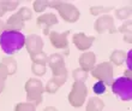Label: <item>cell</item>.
<instances>
[{
  "label": "cell",
  "mask_w": 132,
  "mask_h": 111,
  "mask_svg": "<svg viewBox=\"0 0 132 111\" xmlns=\"http://www.w3.org/2000/svg\"><path fill=\"white\" fill-rule=\"evenodd\" d=\"M14 111H36V106L31 103H18L14 106Z\"/></svg>",
  "instance_id": "cb8c5ba5"
},
{
  "label": "cell",
  "mask_w": 132,
  "mask_h": 111,
  "mask_svg": "<svg viewBox=\"0 0 132 111\" xmlns=\"http://www.w3.org/2000/svg\"><path fill=\"white\" fill-rule=\"evenodd\" d=\"M113 74H114V69L109 62L100 63L97 65H95L94 69L91 70V76L100 82L104 83L106 86H111L113 81Z\"/></svg>",
  "instance_id": "8992f818"
},
{
  "label": "cell",
  "mask_w": 132,
  "mask_h": 111,
  "mask_svg": "<svg viewBox=\"0 0 132 111\" xmlns=\"http://www.w3.org/2000/svg\"><path fill=\"white\" fill-rule=\"evenodd\" d=\"M72 76H73V79H75V82L85 83L88 76H89V73H88V71H84V70L80 69V68H78V69H75L72 71Z\"/></svg>",
  "instance_id": "44dd1931"
},
{
  "label": "cell",
  "mask_w": 132,
  "mask_h": 111,
  "mask_svg": "<svg viewBox=\"0 0 132 111\" xmlns=\"http://www.w3.org/2000/svg\"><path fill=\"white\" fill-rule=\"evenodd\" d=\"M7 11L6 9H5V6H4V4L3 1H0V18L3 17V16H5V13H6Z\"/></svg>",
  "instance_id": "d6a6232c"
},
{
  "label": "cell",
  "mask_w": 132,
  "mask_h": 111,
  "mask_svg": "<svg viewBox=\"0 0 132 111\" xmlns=\"http://www.w3.org/2000/svg\"><path fill=\"white\" fill-rule=\"evenodd\" d=\"M104 109V101L98 97H91L87 103V111H102Z\"/></svg>",
  "instance_id": "e0dca14e"
},
{
  "label": "cell",
  "mask_w": 132,
  "mask_h": 111,
  "mask_svg": "<svg viewBox=\"0 0 132 111\" xmlns=\"http://www.w3.org/2000/svg\"><path fill=\"white\" fill-rule=\"evenodd\" d=\"M49 7L55 9L60 17L67 23H75L79 19V10L73 4L66 1H49Z\"/></svg>",
  "instance_id": "7a4b0ae2"
},
{
  "label": "cell",
  "mask_w": 132,
  "mask_h": 111,
  "mask_svg": "<svg viewBox=\"0 0 132 111\" xmlns=\"http://www.w3.org/2000/svg\"><path fill=\"white\" fill-rule=\"evenodd\" d=\"M109 63L112 65H117V66H120L125 63V59H126V52L122 51V50H114L113 52L111 53V57H109Z\"/></svg>",
  "instance_id": "2e32d148"
},
{
  "label": "cell",
  "mask_w": 132,
  "mask_h": 111,
  "mask_svg": "<svg viewBox=\"0 0 132 111\" xmlns=\"http://www.w3.org/2000/svg\"><path fill=\"white\" fill-rule=\"evenodd\" d=\"M24 89L27 93V100L37 106L42 103V95L45 92V86L38 79H29L24 85Z\"/></svg>",
  "instance_id": "3957f363"
},
{
  "label": "cell",
  "mask_w": 132,
  "mask_h": 111,
  "mask_svg": "<svg viewBox=\"0 0 132 111\" xmlns=\"http://www.w3.org/2000/svg\"><path fill=\"white\" fill-rule=\"evenodd\" d=\"M78 63H79L80 69L89 73L96 65V54L94 52H90V51L83 52L78 58Z\"/></svg>",
  "instance_id": "4fadbf2b"
},
{
  "label": "cell",
  "mask_w": 132,
  "mask_h": 111,
  "mask_svg": "<svg viewBox=\"0 0 132 111\" xmlns=\"http://www.w3.org/2000/svg\"><path fill=\"white\" fill-rule=\"evenodd\" d=\"M131 75H132V74H131V70L127 69L125 71V77H127V79H131Z\"/></svg>",
  "instance_id": "8d00e7d4"
},
{
  "label": "cell",
  "mask_w": 132,
  "mask_h": 111,
  "mask_svg": "<svg viewBox=\"0 0 132 111\" xmlns=\"http://www.w3.org/2000/svg\"><path fill=\"white\" fill-rule=\"evenodd\" d=\"M1 63L6 66L7 71H9V76L16 74V71H17V60L13 57H10V56L9 57H3Z\"/></svg>",
  "instance_id": "ac0fdd59"
},
{
  "label": "cell",
  "mask_w": 132,
  "mask_h": 111,
  "mask_svg": "<svg viewBox=\"0 0 132 111\" xmlns=\"http://www.w3.org/2000/svg\"><path fill=\"white\" fill-rule=\"evenodd\" d=\"M43 45L45 42L42 40V38L37 34H30L28 36H25V42L24 46L29 54H34V53L42 52L43 50Z\"/></svg>",
  "instance_id": "8fae6325"
},
{
  "label": "cell",
  "mask_w": 132,
  "mask_h": 111,
  "mask_svg": "<svg viewBox=\"0 0 132 111\" xmlns=\"http://www.w3.org/2000/svg\"><path fill=\"white\" fill-rule=\"evenodd\" d=\"M112 92L122 101H130L132 99V80L125 76L118 77L111 83Z\"/></svg>",
  "instance_id": "277c9868"
},
{
  "label": "cell",
  "mask_w": 132,
  "mask_h": 111,
  "mask_svg": "<svg viewBox=\"0 0 132 111\" xmlns=\"http://www.w3.org/2000/svg\"><path fill=\"white\" fill-rule=\"evenodd\" d=\"M58 17L56 15H54L53 12H46L43 15H40L36 19L38 27L42 28V31L45 35H48L51 33V27L58 24Z\"/></svg>",
  "instance_id": "30bf717a"
},
{
  "label": "cell",
  "mask_w": 132,
  "mask_h": 111,
  "mask_svg": "<svg viewBox=\"0 0 132 111\" xmlns=\"http://www.w3.org/2000/svg\"><path fill=\"white\" fill-rule=\"evenodd\" d=\"M25 36L21 31L14 30H4L0 35V47L5 54L11 57L14 53L19 52L24 47Z\"/></svg>",
  "instance_id": "6da1fadb"
},
{
  "label": "cell",
  "mask_w": 132,
  "mask_h": 111,
  "mask_svg": "<svg viewBox=\"0 0 132 111\" xmlns=\"http://www.w3.org/2000/svg\"><path fill=\"white\" fill-rule=\"evenodd\" d=\"M25 27V22L22 19V17L16 12V13L11 15L9 19H7L6 24H5V30H14L19 31Z\"/></svg>",
  "instance_id": "9a60e30c"
},
{
  "label": "cell",
  "mask_w": 132,
  "mask_h": 111,
  "mask_svg": "<svg viewBox=\"0 0 132 111\" xmlns=\"http://www.w3.org/2000/svg\"><path fill=\"white\" fill-rule=\"evenodd\" d=\"M130 16H131V6H124L115 10V17L118 19L126 21V19H129Z\"/></svg>",
  "instance_id": "ffe728a7"
},
{
  "label": "cell",
  "mask_w": 132,
  "mask_h": 111,
  "mask_svg": "<svg viewBox=\"0 0 132 111\" xmlns=\"http://www.w3.org/2000/svg\"><path fill=\"white\" fill-rule=\"evenodd\" d=\"M49 7V1H42V0H37V1H34L32 4V9H34L35 12H43Z\"/></svg>",
  "instance_id": "603a6c76"
},
{
  "label": "cell",
  "mask_w": 132,
  "mask_h": 111,
  "mask_svg": "<svg viewBox=\"0 0 132 111\" xmlns=\"http://www.w3.org/2000/svg\"><path fill=\"white\" fill-rule=\"evenodd\" d=\"M3 4H4V6H5L7 12H9V11H14L19 6V1H3Z\"/></svg>",
  "instance_id": "f1b7e54d"
},
{
  "label": "cell",
  "mask_w": 132,
  "mask_h": 111,
  "mask_svg": "<svg viewBox=\"0 0 132 111\" xmlns=\"http://www.w3.org/2000/svg\"><path fill=\"white\" fill-rule=\"evenodd\" d=\"M94 29L98 34H104V33H118L117 31V27L114 23V18L111 15H102L98 16V18L95 21Z\"/></svg>",
  "instance_id": "ba28073f"
},
{
  "label": "cell",
  "mask_w": 132,
  "mask_h": 111,
  "mask_svg": "<svg viewBox=\"0 0 132 111\" xmlns=\"http://www.w3.org/2000/svg\"><path fill=\"white\" fill-rule=\"evenodd\" d=\"M30 59H31V62L35 63V64H41V65H46V66H47L48 56H47L45 52H43V51H42V52L30 54Z\"/></svg>",
  "instance_id": "d6986e66"
},
{
  "label": "cell",
  "mask_w": 132,
  "mask_h": 111,
  "mask_svg": "<svg viewBox=\"0 0 132 111\" xmlns=\"http://www.w3.org/2000/svg\"><path fill=\"white\" fill-rule=\"evenodd\" d=\"M17 13L19 15L22 17V19L23 21H29V19H31V17H32V11L29 9V7H27V6H24V7H21L19 10L17 11Z\"/></svg>",
  "instance_id": "484cf974"
},
{
  "label": "cell",
  "mask_w": 132,
  "mask_h": 111,
  "mask_svg": "<svg viewBox=\"0 0 132 111\" xmlns=\"http://www.w3.org/2000/svg\"><path fill=\"white\" fill-rule=\"evenodd\" d=\"M131 28H132V22L131 19H126L124 23L119 28H117V31L119 33H122V34H127V33H131Z\"/></svg>",
  "instance_id": "4316f807"
},
{
  "label": "cell",
  "mask_w": 132,
  "mask_h": 111,
  "mask_svg": "<svg viewBox=\"0 0 132 111\" xmlns=\"http://www.w3.org/2000/svg\"><path fill=\"white\" fill-rule=\"evenodd\" d=\"M9 76V71H7L6 66L4 65L3 63L0 62V80L1 81H5Z\"/></svg>",
  "instance_id": "f546056e"
},
{
  "label": "cell",
  "mask_w": 132,
  "mask_h": 111,
  "mask_svg": "<svg viewBox=\"0 0 132 111\" xmlns=\"http://www.w3.org/2000/svg\"><path fill=\"white\" fill-rule=\"evenodd\" d=\"M93 91H94V93L97 94V95L104 94L106 93V85L100 82V81H97V82L94 85V87H93Z\"/></svg>",
  "instance_id": "83f0119b"
},
{
  "label": "cell",
  "mask_w": 132,
  "mask_h": 111,
  "mask_svg": "<svg viewBox=\"0 0 132 111\" xmlns=\"http://www.w3.org/2000/svg\"><path fill=\"white\" fill-rule=\"evenodd\" d=\"M112 10L113 6H91L89 11L93 16H102V15H108V12Z\"/></svg>",
  "instance_id": "7402d4cb"
},
{
  "label": "cell",
  "mask_w": 132,
  "mask_h": 111,
  "mask_svg": "<svg viewBox=\"0 0 132 111\" xmlns=\"http://www.w3.org/2000/svg\"><path fill=\"white\" fill-rule=\"evenodd\" d=\"M47 71V66L46 65H41V64H31V73L36 76H43Z\"/></svg>",
  "instance_id": "d4e9b609"
},
{
  "label": "cell",
  "mask_w": 132,
  "mask_h": 111,
  "mask_svg": "<svg viewBox=\"0 0 132 111\" xmlns=\"http://www.w3.org/2000/svg\"><path fill=\"white\" fill-rule=\"evenodd\" d=\"M94 41L95 36H88L84 33H76L72 36V42L75 44V46L79 51H84V52H87V50L90 48Z\"/></svg>",
  "instance_id": "7c38bea8"
},
{
  "label": "cell",
  "mask_w": 132,
  "mask_h": 111,
  "mask_svg": "<svg viewBox=\"0 0 132 111\" xmlns=\"http://www.w3.org/2000/svg\"><path fill=\"white\" fill-rule=\"evenodd\" d=\"M47 65L52 70L53 76H61V75H67V69L65 65V58L60 53H53L48 56V62Z\"/></svg>",
  "instance_id": "52a82bcc"
},
{
  "label": "cell",
  "mask_w": 132,
  "mask_h": 111,
  "mask_svg": "<svg viewBox=\"0 0 132 111\" xmlns=\"http://www.w3.org/2000/svg\"><path fill=\"white\" fill-rule=\"evenodd\" d=\"M43 111H58V109L55 106H47V108L43 109Z\"/></svg>",
  "instance_id": "e575fe53"
},
{
  "label": "cell",
  "mask_w": 132,
  "mask_h": 111,
  "mask_svg": "<svg viewBox=\"0 0 132 111\" xmlns=\"http://www.w3.org/2000/svg\"><path fill=\"white\" fill-rule=\"evenodd\" d=\"M4 89H5V81H1V80H0V94L3 93Z\"/></svg>",
  "instance_id": "d590c367"
},
{
  "label": "cell",
  "mask_w": 132,
  "mask_h": 111,
  "mask_svg": "<svg viewBox=\"0 0 132 111\" xmlns=\"http://www.w3.org/2000/svg\"><path fill=\"white\" fill-rule=\"evenodd\" d=\"M124 40L127 44H132V35L131 33H127V34H124Z\"/></svg>",
  "instance_id": "1f68e13d"
},
{
  "label": "cell",
  "mask_w": 132,
  "mask_h": 111,
  "mask_svg": "<svg viewBox=\"0 0 132 111\" xmlns=\"http://www.w3.org/2000/svg\"><path fill=\"white\" fill-rule=\"evenodd\" d=\"M70 35V30H66L64 33H58V31H51L48 34L49 42L53 47L58 50H66L69 51V40L67 36Z\"/></svg>",
  "instance_id": "9c48e42d"
},
{
  "label": "cell",
  "mask_w": 132,
  "mask_h": 111,
  "mask_svg": "<svg viewBox=\"0 0 132 111\" xmlns=\"http://www.w3.org/2000/svg\"><path fill=\"white\" fill-rule=\"evenodd\" d=\"M131 58H132V51H131V50H130L129 52H126V59H125L126 64H127V69H129V70H131V69H132Z\"/></svg>",
  "instance_id": "4dcf8cb0"
},
{
  "label": "cell",
  "mask_w": 132,
  "mask_h": 111,
  "mask_svg": "<svg viewBox=\"0 0 132 111\" xmlns=\"http://www.w3.org/2000/svg\"><path fill=\"white\" fill-rule=\"evenodd\" d=\"M88 97V87L83 82H73L69 93V103L72 108H80Z\"/></svg>",
  "instance_id": "5b68a950"
},
{
  "label": "cell",
  "mask_w": 132,
  "mask_h": 111,
  "mask_svg": "<svg viewBox=\"0 0 132 111\" xmlns=\"http://www.w3.org/2000/svg\"><path fill=\"white\" fill-rule=\"evenodd\" d=\"M4 30H5V22L0 18V35L4 33Z\"/></svg>",
  "instance_id": "836d02e7"
},
{
  "label": "cell",
  "mask_w": 132,
  "mask_h": 111,
  "mask_svg": "<svg viewBox=\"0 0 132 111\" xmlns=\"http://www.w3.org/2000/svg\"><path fill=\"white\" fill-rule=\"evenodd\" d=\"M67 76H69V74L67 75H61V76H52V79H49L48 82L46 83L45 92H47L49 94L56 93L60 87L67 81Z\"/></svg>",
  "instance_id": "5bb4252c"
}]
</instances>
